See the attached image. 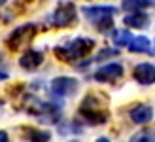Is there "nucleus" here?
<instances>
[{
    "mask_svg": "<svg viewBox=\"0 0 155 142\" xmlns=\"http://www.w3.org/2000/svg\"><path fill=\"white\" fill-rule=\"evenodd\" d=\"M93 46H95V42H93L91 38H76V40H72L70 44H66V46H59L55 49V53H57L59 59L78 61V59L85 57V55L91 51Z\"/></svg>",
    "mask_w": 155,
    "mask_h": 142,
    "instance_id": "nucleus-1",
    "label": "nucleus"
},
{
    "mask_svg": "<svg viewBox=\"0 0 155 142\" xmlns=\"http://www.w3.org/2000/svg\"><path fill=\"white\" fill-rule=\"evenodd\" d=\"M80 114L91 123H104L108 120V112L102 110L100 106H97V97L95 95H89V97L83 100V104L80 108Z\"/></svg>",
    "mask_w": 155,
    "mask_h": 142,
    "instance_id": "nucleus-2",
    "label": "nucleus"
},
{
    "mask_svg": "<svg viewBox=\"0 0 155 142\" xmlns=\"http://www.w3.org/2000/svg\"><path fill=\"white\" fill-rule=\"evenodd\" d=\"M34 25H23L19 29H15L13 32L10 34L8 38V46H10V49H21V47H25L30 40L34 38Z\"/></svg>",
    "mask_w": 155,
    "mask_h": 142,
    "instance_id": "nucleus-3",
    "label": "nucleus"
},
{
    "mask_svg": "<svg viewBox=\"0 0 155 142\" xmlns=\"http://www.w3.org/2000/svg\"><path fill=\"white\" fill-rule=\"evenodd\" d=\"M114 12H115V8H112V6H83L81 8V13L91 23H95L97 27L100 25V23L112 19Z\"/></svg>",
    "mask_w": 155,
    "mask_h": 142,
    "instance_id": "nucleus-4",
    "label": "nucleus"
},
{
    "mask_svg": "<svg viewBox=\"0 0 155 142\" xmlns=\"http://www.w3.org/2000/svg\"><path fill=\"white\" fill-rule=\"evenodd\" d=\"M76 19V6L72 2H61L53 13V23L57 27H68Z\"/></svg>",
    "mask_w": 155,
    "mask_h": 142,
    "instance_id": "nucleus-5",
    "label": "nucleus"
},
{
    "mask_svg": "<svg viewBox=\"0 0 155 142\" xmlns=\"http://www.w3.org/2000/svg\"><path fill=\"white\" fill-rule=\"evenodd\" d=\"M78 80L70 76H59L55 80L51 82V91L53 95H59V97H68V95H72L76 89H78Z\"/></svg>",
    "mask_w": 155,
    "mask_h": 142,
    "instance_id": "nucleus-6",
    "label": "nucleus"
},
{
    "mask_svg": "<svg viewBox=\"0 0 155 142\" xmlns=\"http://www.w3.org/2000/svg\"><path fill=\"white\" fill-rule=\"evenodd\" d=\"M121 76H123V66L119 63H108V65L100 66L93 78H95L97 82H114Z\"/></svg>",
    "mask_w": 155,
    "mask_h": 142,
    "instance_id": "nucleus-7",
    "label": "nucleus"
},
{
    "mask_svg": "<svg viewBox=\"0 0 155 142\" xmlns=\"http://www.w3.org/2000/svg\"><path fill=\"white\" fill-rule=\"evenodd\" d=\"M133 76L138 83L151 85V83H155V65H151V63H140V65L134 66Z\"/></svg>",
    "mask_w": 155,
    "mask_h": 142,
    "instance_id": "nucleus-8",
    "label": "nucleus"
},
{
    "mask_svg": "<svg viewBox=\"0 0 155 142\" xmlns=\"http://www.w3.org/2000/svg\"><path fill=\"white\" fill-rule=\"evenodd\" d=\"M42 61H44V53L42 51H36V49H28L27 53H23L21 55V59H19V65L25 68V70H34L42 65Z\"/></svg>",
    "mask_w": 155,
    "mask_h": 142,
    "instance_id": "nucleus-9",
    "label": "nucleus"
},
{
    "mask_svg": "<svg viewBox=\"0 0 155 142\" xmlns=\"http://www.w3.org/2000/svg\"><path fill=\"white\" fill-rule=\"evenodd\" d=\"M129 116L134 123H148L153 120V108L150 104H136L129 112Z\"/></svg>",
    "mask_w": 155,
    "mask_h": 142,
    "instance_id": "nucleus-10",
    "label": "nucleus"
},
{
    "mask_svg": "<svg viewBox=\"0 0 155 142\" xmlns=\"http://www.w3.org/2000/svg\"><path fill=\"white\" fill-rule=\"evenodd\" d=\"M125 25L127 27H133V29H144L146 25H148V15L142 13V12H133L125 15Z\"/></svg>",
    "mask_w": 155,
    "mask_h": 142,
    "instance_id": "nucleus-11",
    "label": "nucleus"
},
{
    "mask_svg": "<svg viewBox=\"0 0 155 142\" xmlns=\"http://www.w3.org/2000/svg\"><path fill=\"white\" fill-rule=\"evenodd\" d=\"M112 40H114V44L117 47H123V46H130V44H133V36H130L129 30L123 29V30H114Z\"/></svg>",
    "mask_w": 155,
    "mask_h": 142,
    "instance_id": "nucleus-12",
    "label": "nucleus"
},
{
    "mask_svg": "<svg viewBox=\"0 0 155 142\" xmlns=\"http://www.w3.org/2000/svg\"><path fill=\"white\" fill-rule=\"evenodd\" d=\"M129 47L133 53H146V51H150V40L146 36H136Z\"/></svg>",
    "mask_w": 155,
    "mask_h": 142,
    "instance_id": "nucleus-13",
    "label": "nucleus"
},
{
    "mask_svg": "<svg viewBox=\"0 0 155 142\" xmlns=\"http://www.w3.org/2000/svg\"><path fill=\"white\" fill-rule=\"evenodd\" d=\"M27 137L32 142H49L51 133L45 131V129H28L27 131Z\"/></svg>",
    "mask_w": 155,
    "mask_h": 142,
    "instance_id": "nucleus-14",
    "label": "nucleus"
},
{
    "mask_svg": "<svg viewBox=\"0 0 155 142\" xmlns=\"http://www.w3.org/2000/svg\"><path fill=\"white\" fill-rule=\"evenodd\" d=\"M155 2H150V0H125L121 2V8L123 10H134V12H140L142 8H150L153 6Z\"/></svg>",
    "mask_w": 155,
    "mask_h": 142,
    "instance_id": "nucleus-15",
    "label": "nucleus"
},
{
    "mask_svg": "<svg viewBox=\"0 0 155 142\" xmlns=\"http://www.w3.org/2000/svg\"><path fill=\"white\" fill-rule=\"evenodd\" d=\"M130 142H155V133L146 129V131H138L136 135H133Z\"/></svg>",
    "mask_w": 155,
    "mask_h": 142,
    "instance_id": "nucleus-16",
    "label": "nucleus"
},
{
    "mask_svg": "<svg viewBox=\"0 0 155 142\" xmlns=\"http://www.w3.org/2000/svg\"><path fill=\"white\" fill-rule=\"evenodd\" d=\"M117 53H119L117 49H114V51H102V53H100L97 59H104V57H110V55H117Z\"/></svg>",
    "mask_w": 155,
    "mask_h": 142,
    "instance_id": "nucleus-17",
    "label": "nucleus"
},
{
    "mask_svg": "<svg viewBox=\"0 0 155 142\" xmlns=\"http://www.w3.org/2000/svg\"><path fill=\"white\" fill-rule=\"evenodd\" d=\"M10 138H8V133L6 131H0V142H8Z\"/></svg>",
    "mask_w": 155,
    "mask_h": 142,
    "instance_id": "nucleus-18",
    "label": "nucleus"
},
{
    "mask_svg": "<svg viewBox=\"0 0 155 142\" xmlns=\"http://www.w3.org/2000/svg\"><path fill=\"white\" fill-rule=\"evenodd\" d=\"M97 142H110V140H108L106 137H100V138H97Z\"/></svg>",
    "mask_w": 155,
    "mask_h": 142,
    "instance_id": "nucleus-19",
    "label": "nucleus"
},
{
    "mask_svg": "<svg viewBox=\"0 0 155 142\" xmlns=\"http://www.w3.org/2000/svg\"><path fill=\"white\" fill-rule=\"evenodd\" d=\"M6 78H8V74H6V72H0V80H6Z\"/></svg>",
    "mask_w": 155,
    "mask_h": 142,
    "instance_id": "nucleus-20",
    "label": "nucleus"
},
{
    "mask_svg": "<svg viewBox=\"0 0 155 142\" xmlns=\"http://www.w3.org/2000/svg\"><path fill=\"white\" fill-rule=\"evenodd\" d=\"M2 4H6V2H4V0H0V6H2Z\"/></svg>",
    "mask_w": 155,
    "mask_h": 142,
    "instance_id": "nucleus-21",
    "label": "nucleus"
}]
</instances>
